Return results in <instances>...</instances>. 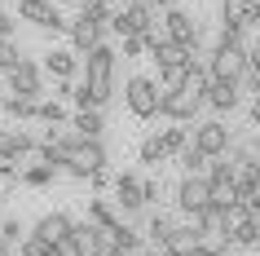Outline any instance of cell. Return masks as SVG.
I'll list each match as a JSON object with an SVG mask.
<instances>
[{"label": "cell", "instance_id": "60d3db41", "mask_svg": "<svg viewBox=\"0 0 260 256\" xmlns=\"http://www.w3.org/2000/svg\"><path fill=\"white\" fill-rule=\"evenodd\" d=\"M133 256H141V252H133Z\"/></svg>", "mask_w": 260, "mask_h": 256}, {"label": "cell", "instance_id": "5b68a950", "mask_svg": "<svg viewBox=\"0 0 260 256\" xmlns=\"http://www.w3.org/2000/svg\"><path fill=\"white\" fill-rule=\"evenodd\" d=\"M159 84L150 80V75H133L128 80V89H123V102H128V110L137 115V120H154L159 115Z\"/></svg>", "mask_w": 260, "mask_h": 256}, {"label": "cell", "instance_id": "f1b7e54d", "mask_svg": "<svg viewBox=\"0 0 260 256\" xmlns=\"http://www.w3.org/2000/svg\"><path fill=\"white\" fill-rule=\"evenodd\" d=\"M0 239L18 243V239H22V221H18V216H0Z\"/></svg>", "mask_w": 260, "mask_h": 256}, {"label": "cell", "instance_id": "8d00e7d4", "mask_svg": "<svg viewBox=\"0 0 260 256\" xmlns=\"http://www.w3.org/2000/svg\"><path fill=\"white\" fill-rule=\"evenodd\" d=\"M238 84H251V89H256V97H260V75H251V71H243V80Z\"/></svg>", "mask_w": 260, "mask_h": 256}, {"label": "cell", "instance_id": "ac0fdd59", "mask_svg": "<svg viewBox=\"0 0 260 256\" xmlns=\"http://www.w3.org/2000/svg\"><path fill=\"white\" fill-rule=\"evenodd\" d=\"M207 106L212 110H234L238 106V80H207Z\"/></svg>", "mask_w": 260, "mask_h": 256}, {"label": "cell", "instance_id": "2e32d148", "mask_svg": "<svg viewBox=\"0 0 260 256\" xmlns=\"http://www.w3.org/2000/svg\"><path fill=\"white\" fill-rule=\"evenodd\" d=\"M115 194H119V208H123V212H137V208H146V190H141V177H133V173L115 177Z\"/></svg>", "mask_w": 260, "mask_h": 256}, {"label": "cell", "instance_id": "484cf974", "mask_svg": "<svg viewBox=\"0 0 260 256\" xmlns=\"http://www.w3.org/2000/svg\"><path fill=\"white\" fill-rule=\"evenodd\" d=\"M177 155H181V168H185V173H199V168L207 163V155H203L199 146H194V141H185V146H181Z\"/></svg>", "mask_w": 260, "mask_h": 256}, {"label": "cell", "instance_id": "4dcf8cb0", "mask_svg": "<svg viewBox=\"0 0 260 256\" xmlns=\"http://www.w3.org/2000/svg\"><path fill=\"white\" fill-rule=\"evenodd\" d=\"M172 225H177V221H168V216H154V221H150V230H146V234H150L154 243H164L168 234H172Z\"/></svg>", "mask_w": 260, "mask_h": 256}, {"label": "cell", "instance_id": "5bb4252c", "mask_svg": "<svg viewBox=\"0 0 260 256\" xmlns=\"http://www.w3.org/2000/svg\"><path fill=\"white\" fill-rule=\"evenodd\" d=\"M220 22L225 27H260V0H225L220 5Z\"/></svg>", "mask_w": 260, "mask_h": 256}, {"label": "cell", "instance_id": "7402d4cb", "mask_svg": "<svg viewBox=\"0 0 260 256\" xmlns=\"http://www.w3.org/2000/svg\"><path fill=\"white\" fill-rule=\"evenodd\" d=\"M0 155L5 159H22V155H36V141L27 133H5L0 128Z\"/></svg>", "mask_w": 260, "mask_h": 256}, {"label": "cell", "instance_id": "d6a6232c", "mask_svg": "<svg viewBox=\"0 0 260 256\" xmlns=\"http://www.w3.org/2000/svg\"><path fill=\"white\" fill-rule=\"evenodd\" d=\"M164 141H168V155H177L190 137H185V128H164Z\"/></svg>", "mask_w": 260, "mask_h": 256}, {"label": "cell", "instance_id": "b9f144b4", "mask_svg": "<svg viewBox=\"0 0 260 256\" xmlns=\"http://www.w3.org/2000/svg\"><path fill=\"white\" fill-rule=\"evenodd\" d=\"M159 256H168V252H159Z\"/></svg>", "mask_w": 260, "mask_h": 256}, {"label": "cell", "instance_id": "ab89813d", "mask_svg": "<svg viewBox=\"0 0 260 256\" xmlns=\"http://www.w3.org/2000/svg\"><path fill=\"white\" fill-rule=\"evenodd\" d=\"M110 5H128V0H110Z\"/></svg>", "mask_w": 260, "mask_h": 256}, {"label": "cell", "instance_id": "8fae6325", "mask_svg": "<svg viewBox=\"0 0 260 256\" xmlns=\"http://www.w3.org/2000/svg\"><path fill=\"white\" fill-rule=\"evenodd\" d=\"M97 247H102V225H93V221H71V234H67V252L71 256H97Z\"/></svg>", "mask_w": 260, "mask_h": 256}, {"label": "cell", "instance_id": "836d02e7", "mask_svg": "<svg viewBox=\"0 0 260 256\" xmlns=\"http://www.w3.org/2000/svg\"><path fill=\"white\" fill-rule=\"evenodd\" d=\"M247 71H251V75H260V40L247 44Z\"/></svg>", "mask_w": 260, "mask_h": 256}, {"label": "cell", "instance_id": "603a6c76", "mask_svg": "<svg viewBox=\"0 0 260 256\" xmlns=\"http://www.w3.org/2000/svg\"><path fill=\"white\" fill-rule=\"evenodd\" d=\"M18 256H67V247H62V243L40 239V234H22V247H18Z\"/></svg>", "mask_w": 260, "mask_h": 256}, {"label": "cell", "instance_id": "4316f807", "mask_svg": "<svg viewBox=\"0 0 260 256\" xmlns=\"http://www.w3.org/2000/svg\"><path fill=\"white\" fill-rule=\"evenodd\" d=\"M53 163H31L27 173H22V181H27V186H49V181H53Z\"/></svg>", "mask_w": 260, "mask_h": 256}, {"label": "cell", "instance_id": "cb8c5ba5", "mask_svg": "<svg viewBox=\"0 0 260 256\" xmlns=\"http://www.w3.org/2000/svg\"><path fill=\"white\" fill-rule=\"evenodd\" d=\"M164 159H168V141H164V133L146 137V141H141V163H164Z\"/></svg>", "mask_w": 260, "mask_h": 256}, {"label": "cell", "instance_id": "9a60e30c", "mask_svg": "<svg viewBox=\"0 0 260 256\" xmlns=\"http://www.w3.org/2000/svg\"><path fill=\"white\" fill-rule=\"evenodd\" d=\"M159 247L168 256H199V234H194V225H172V234Z\"/></svg>", "mask_w": 260, "mask_h": 256}, {"label": "cell", "instance_id": "30bf717a", "mask_svg": "<svg viewBox=\"0 0 260 256\" xmlns=\"http://www.w3.org/2000/svg\"><path fill=\"white\" fill-rule=\"evenodd\" d=\"M9 93L18 97H40L44 93V75L36 62H27V58H18V67L9 71Z\"/></svg>", "mask_w": 260, "mask_h": 256}, {"label": "cell", "instance_id": "7c38bea8", "mask_svg": "<svg viewBox=\"0 0 260 256\" xmlns=\"http://www.w3.org/2000/svg\"><path fill=\"white\" fill-rule=\"evenodd\" d=\"M164 31H168V40L185 44V49H199V22H194V18L185 14V9H168Z\"/></svg>", "mask_w": 260, "mask_h": 256}, {"label": "cell", "instance_id": "1f68e13d", "mask_svg": "<svg viewBox=\"0 0 260 256\" xmlns=\"http://www.w3.org/2000/svg\"><path fill=\"white\" fill-rule=\"evenodd\" d=\"M146 49H150V44H146V36H123V58H141Z\"/></svg>", "mask_w": 260, "mask_h": 256}, {"label": "cell", "instance_id": "74e56055", "mask_svg": "<svg viewBox=\"0 0 260 256\" xmlns=\"http://www.w3.org/2000/svg\"><path fill=\"white\" fill-rule=\"evenodd\" d=\"M0 256H14V252H9V243H5V239H0Z\"/></svg>", "mask_w": 260, "mask_h": 256}, {"label": "cell", "instance_id": "8992f818", "mask_svg": "<svg viewBox=\"0 0 260 256\" xmlns=\"http://www.w3.org/2000/svg\"><path fill=\"white\" fill-rule=\"evenodd\" d=\"M110 27L119 31V36H146V31L154 27L150 5H146V0H128V5H119V9L110 14Z\"/></svg>", "mask_w": 260, "mask_h": 256}, {"label": "cell", "instance_id": "d4e9b609", "mask_svg": "<svg viewBox=\"0 0 260 256\" xmlns=\"http://www.w3.org/2000/svg\"><path fill=\"white\" fill-rule=\"evenodd\" d=\"M230 243H234V247H256V243H260V216H251L238 234H230Z\"/></svg>", "mask_w": 260, "mask_h": 256}, {"label": "cell", "instance_id": "6da1fadb", "mask_svg": "<svg viewBox=\"0 0 260 256\" xmlns=\"http://www.w3.org/2000/svg\"><path fill=\"white\" fill-rule=\"evenodd\" d=\"M207 75L203 67H190L185 75H181L177 89H168L164 97H159V115H168V120L177 124H190L194 115H199V106H207Z\"/></svg>", "mask_w": 260, "mask_h": 256}, {"label": "cell", "instance_id": "3957f363", "mask_svg": "<svg viewBox=\"0 0 260 256\" xmlns=\"http://www.w3.org/2000/svg\"><path fill=\"white\" fill-rule=\"evenodd\" d=\"M243 71H247V36H243V27H225L216 49H212L207 75L212 80H243Z\"/></svg>", "mask_w": 260, "mask_h": 256}, {"label": "cell", "instance_id": "83f0119b", "mask_svg": "<svg viewBox=\"0 0 260 256\" xmlns=\"http://www.w3.org/2000/svg\"><path fill=\"white\" fill-rule=\"evenodd\" d=\"M36 120H44V124H62V120H67V110H62V102L53 97V102H40V115H36Z\"/></svg>", "mask_w": 260, "mask_h": 256}, {"label": "cell", "instance_id": "9c48e42d", "mask_svg": "<svg viewBox=\"0 0 260 256\" xmlns=\"http://www.w3.org/2000/svg\"><path fill=\"white\" fill-rule=\"evenodd\" d=\"M234 186H238V168H234V163H212V168H207V190H212L207 203H216V208L234 203Z\"/></svg>", "mask_w": 260, "mask_h": 256}, {"label": "cell", "instance_id": "4fadbf2b", "mask_svg": "<svg viewBox=\"0 0 260 256\" xmlns=\"http://www.w3.org/2000/svg\"><path fill=\"white\" fill-rule=\"evenodd\" d=\"M207 199H212V190H207V177H203V173H185V181H181V190H177V203L194 216L199 208H207Z\"/></svg>", "mask_w": 260, "mask_h": 256}, {"label": "cell", "instance_id": "e0dca14e", "mask_svg": "<svg viewBox=\"0 0 260 256\" xmlns=\"http://www.w3.org/2000/svg\"><path fill=\"white\" fill-rule=\"evenodd\" d=\"M31 234H40V239H49V243H62V247H67L71 216H67V212H44L40 221H36V230H31Z\"/></svg>", "mask_w": 260, "mask_h": 256}, {"label": "cell", "instance_id": "277c9868", "mask_svg": "<svg viewBox=\"0 0 260 256\" xmlns=\"http://www.w3.org/2000/svg\"><path fill=\"white\" fill-rule=\"evenodd\" d=\"M150 58L159 62V75H164L168 89H177L181 75L194 67V49H185V44H177V40H159V44L150 49Z\"/></svg>", "mask_w": 260, "mask_h": 256}, {"label": "cell", "instance_id": "f546056e", "mask_svg": "<svg viewBox=\"0 0 260 256\" xmlns=\"http://www.w3.org/2000/svg\"><path fill=\"white\" fill-rule=\"evenodd\" d=\"M18 58H22V53H18V44H14V40H0V71H14V67H18Z\"/></svg>", "mask_w": 260, "mask_h": 256}, {"label": "cell", "instance_id": "ffe728a7", "mask_svg": "<svg viewBox=\"0 0 260 256\" xmlns=\"http://www.w3.org/2000/svg\"><path fill=\"white\" fill-rule=\"evenodd\" d=\"M75 67H80V58L71 53V49H49V53H44V71L57 75V80H71Z\"/></svg>", "mask_w": 260, "mask_h": 256}, {"label": "cell", "instance_id": "52a82bcc", "mask_svg": "<svg viewBox=\"0 0 260 256\" xmlns=\"http://www.w3.org/2000/svg\"><path fill=\"white\" fill-rule=\"evenodd\" d=\"M18 18L31 22V27H40V31H67L57 5H49V0H18Z\"/></svg>", "mask_w": 260, "mask_h": 256}, {"label": "cell", "instance_id": "d590c367", "mask_svg": "<svg viewBox=\"0 0 260 256\" xmlns=\"http://www.w3.org/2000/svg\"><path fill=\"white\" fill-rule=\"evenodd\" d=\"M110 186V177H106V168H102V173H93V190H106Z\"/></svg>", "mask_w": 260, "mask_h": 256}, {"label": "cell", "instance_id": "f35d334b", "mask_svg": "<svg viewBox=\"0 0 260 256\" xmlns=\"http://www.w3.org/2000/svg\"><path fill=\"white\" fill-rule=\"evenodd\" d=\"M146 5H150V9H154V5H172V0H146Z\"/></svg>", "mask_w": 260, "mask_h": 256}, {"label": "cell", "instance_id": "d6986e66", "mask_svg": "<svg viewBox=\"0 0 260 256\" xmlns=\"http://www.w3.org/2000/svg\"><path fill=\"white\" fill-rule=\"evenodd\" d=\"M194 234H199V256H230V234H220L216 225H194Z\"/></svg>", "mask_w": 260, "mask_h": 256}, {"label": "cell", "instance_id": "ba28073f", "mask_svg": "<svg viewBox=\"0 0 260 256\" xmlns=\"http://www.w3.org/2000/svg\"><path fill=\"white\" fill-rule=\"evenodd\" d=\"M194 146L203 150L207 159H220L230 150V128L220 120H207V124H194Z\"/></svg>", "mask_w": 260, "mask_h": 256}, {"label": "cell", "instance_id": "44dd1931", "mask_svg": "<svg viewBox=\"0 0 260 256\" xmlns=\"http://www.w3.org/2000/svg\"><path fill=\"white\" fill-rule=\"evenodd\" d=\"M71 128L80 137H102V128H106V124H102V106H80L71 115Z\"/></svg>", "mask_w": 260, "mask_h": 256}, {"label": "cell", "instance_id": "7a4b0ae2", "mask_svg": "<svg viewBox=\"0 0 260 256\" xmlns=\"http://www.w3.org/2000/svg\"><path fill=\"white\" fill-rule=\"evenodd\" d=\"M110 93H115V49L97 40L88 49V80H84V89L71 93V102L75 106H106Z\"/></svg>", "mask_w": 260, "mask_h": 256}, {"label": "cell", "instance_id": "e575fe53", "mask_svg": "<svg viewBox=\"0 0 260 256\" xmlns=\"http://www.w3.org/2000/svg\"><path fill=\"white\" fill-rule=\"evenodd\" d=\"M9 36H14V18L0 9V40H9Z\"/></svg>", "mask_w": 260, "mask_h": 256}]
</instances>
